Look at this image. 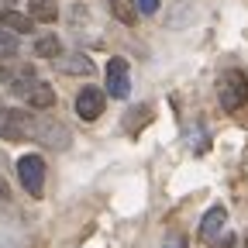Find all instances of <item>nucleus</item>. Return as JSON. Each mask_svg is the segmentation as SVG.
<instances>
[{"instance_id":"f257e3e1","label":"nucleus","mask_w":248,"mask_h":248,"mask_svg":"<svg viewBox=\"0 0 248 248\" xmlns=\"http://www.w3.org/2000/svg\"><path fill=\"white\" fill-rule=\"evenodd\" d=\"M217 97H221V107L228 114L241 110L248 104V76L241 69H228L221 79H217Z\"/></svg>"},{"instance_id":"f03ea898","label":"nucleus","mask_w":248,"mask_h":248,"mask_svg":"<svg viewBox=\"0 0 248 248\" xmlns=\"http://www.w3.org/2000/svg\"><path fill=\"white\" fill-rule=\"evenodd\" d=\"M17 179H21V186H24V193H31V197H42V190H45V159L42 155H21L17 159Z\"/></svg>"},{"instance_id":"7ed1b4c3","label":"nucleus","mask_w":248,"mask_h":248,"mask_svg":"<svg viewBox=\"0 0 248 248\" xmlns=\"http://www.w3.org/2000/svg\"><path fill=\"white\" fill-rule=\"evenodd\" d=\"M35 135V114H24L17 107L11 110H0V138L7 141H24Z\"/></svg>"},{"instance_id":"20e7f679","label":"nucleus","mask_w":248,"mask_h":248,"mask_svg":"<svg viewBox=\"0 0 248 248\" xmlns=\"http://www.w3.org/2000/svg\"><path fill=\"white\" fill-rule=\"evenodd\" d=\"M31 138H38L48 148H69V141H73L69 128L62 121H55V117H35V135Z\"/></svg>"},{"instance_id":"39448f33","label":"nucleus","mask_w":248,"mask_h":248,"mask_svg":"<svg viewBox=\"0 0 248 248\" xmlns=\"http://www.w3.org/2000/svg\"><path fill=\"white\" fill-rule=\"evenodd\" d=\"M107 93L114 100H128L131 79H128V59H110L107 62Z\"/></svg>"},{"instance_id":"423d86ee","label":"nucleus","mask_w":248,"mask_h":248,"mask_svg":"<svg viewBox=\"0 0 248 248\" xmlns=\"http://www.w3.org/2000/svg\"><path fill=\"white\" fill-rule=\"evenodd\" d=\"M104 104H107V97H104V90H97V86H83L76 93V114L83 121H97L104 114Z\"/></svg>"},{"instance_id":"0eeeda50","label":"nucleus","mask_w":248,"mask_h":248,"mask_svg":"<svg viewBox=\"0 0 248 248\" xmlns=\"http://www.w3.org/2000/svg\"><path fill=\"white\" fill-rule=\"evenodd\" d=\"M228 231V210L221 207V203H214L203 217H200V241H214V238H221Z\"/></svg>"},{"instance_id":"6e6552de","label":"nucleus","mask_w":248,"mask_h":248,"mask_svg":"<svg viewBox=\"0 0 248 248\" xmlns=\"http://www.w3.org/2000/svg\"><path fill=\"white\" fill-rule=\"evenodd\" d=\"M55 69H59V73H66V76H93V59L83 55V52L59 55V59H55Z\"/></svg>"},{"instance_id":"1a4fd4ad","label":"nucleus","mask_w":248,"mask_h":248,"mask_svg":"<svg viewBox=\"0 0 248 248\" xmlns=\"http://www.w3.org/2000/svg\"><path fill=\"white\" fill-rule=\"evenodd\" d=\"M0 28H7L11 35H28V31H35V21H31L28 14H21V11H4L0 14Z\"/></svg>"},{"instance_id":"9d476101","label":"nucleus","mask_w":248,"mask_h":248,"mask_svg":"<svg viewBox=\"0 0 248 248\" xmlns=\"http://www.w3.org/2000/svg\"><path fill=\"white\" fill-rule=\"evenodd\" d=\"M35 55L38 59H59L62 55V42H59V35H52V31H45V35H38L35 38Z\"/></svg>"},{"instance_id":"9b49d317","label":"nucleus","mask_w":248,"mask_h":248,"mask_svg":"<svg viewBox=\"0 0 248 248\" xmlns=\"http://www.w3.org/2000/svg\"><path fill=\"white\" fill-rule=\"evenodd\" d=\"M28 104L35 107V110H48V107L55 104V90H52L48 83H35V86H31V93H28Z\"/></svg>"},{"instance_id":"f8f14e48","label":"nucleus","mask_w":248,"mask_h":248,"mask_svg":"<svg viewBox=\"0 0 248 248\" xmlns=\"http://www.w3.org/2000/svg\"><path fill=\"white\" fill-rule=\"evenodd\" d=\"M28 17L42 21V24H52L59 17V7L52 4V0H31V4H28Z\"/></svg>"},{"instance_id":"ddd939ff","label":"nucleus","mask_w":248,"mask_h":248,"mask_svg":"<svg viewBox=\"0 0 248 248\" xmlns=\"http://www.w3.org/2000/svg\"><path fill=\"white\" fill-rule=\"evenodd\" d=\"M107 7H110V14H114L121 24H128V28L138 21V7L131 4V0H107Z\"/></svg>"},{"instance_id":"4468645a","label":"nucleus","mask_w":248,"mask_h":248,"mask_svg":"<svg viewBox=\"0 0 248 248\" xmlns=\"http://www.w3.org/2000/svg\"><path fill=\"white\" fill-rule=\"evenodd\" d=\"M0 83H14V59H11V52H0Z\"/></svg>"},{"instance_id":"2eb2a0df","label":"nucleus","mask_w":248,"mask_h":248,"mask_svg":"<svg viewBox=\"0 0 248 248\" xmlns=\"http://www.w3.org/2000/svg\"><path fill=\"white\" fill-rule=\"evenodd\" d=\"M0 48H7V52H14V48H17V35H11L7 28H0Z\"/></svg>"},{"instance_id":"dca6fc26","label":"nucleus","mask_w":248,"mask_h":248,"mask_svg":"<svg viewBox=\"0 0 248 248\" xmlns=\"http://www.w3.org/2000/svg\"><path fill=\"white\" fill-rule=\"evenodd\" d=\"M231 245H234V234H231V231H224L221 238H214V241H210V248H231Z\"/></svg>"},{"instance_id":"f3484780","label":"nucleus","mask_w":248,"mask_h":248,"mask_svg":"<svg viewBox=\"0 0 248 248\" xmlns=\"http://www.w3.org/2000/svg\"><path fill=\"white\" fill-rule=\"evenodd\" d=\"M135 7H138V11H145V14H155V11H159V0H138Z\"/></svg>"},{"instance_id":"a211bd4d","label":"nucleus","mask_w":248,"mask_h":248,"mask_svg":"<svg viewBox=\"0 0 248 248\" xmlns=\"http://www.w3.org/2000/svg\"><path fill=\"white\" fill-rule=\"evenodd\" d=\"M7 197H11V186H7L4 176H0V200H7Z\"/></svg>"},{"instance_id":"6ab92c4d","label":"nucleus","mask_w":248,"mask_h":248,"mask_svg":"<svg viewBox=\"0 0 248 248\" xmlns=\"http://www.w3.org/2000/svg\"><path fill=\"white\" fill-rule=\"evenodd\" d=\"M11 4H14V0H0V14H4V11H11Z\"/></svg>"},{"instance_id":"aec40b11","label":"nucleus","mask_w":248,"mask_h":248,"mask_svg":"<svg viewBox=\"0 0 248 248\" xmlns=\"http://www.w3.org/2000/svg\"><path fill=\"white\" fill-rule=\"evenodd\" d=\"M245 248H248V238H245Z\"/></svg>"}]
</instances>
